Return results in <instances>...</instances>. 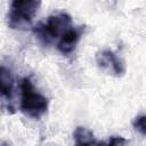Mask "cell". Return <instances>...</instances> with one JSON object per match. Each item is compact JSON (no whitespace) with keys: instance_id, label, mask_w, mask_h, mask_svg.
<instances>
[{"instance_id":"6da1fadb","label":"cell","mask_w":146,"mask_h":146,"mask_svg":"<svg viewBox=\"0 0 146 146\" xmlns=\"http://www.w3.org/2000/svg\"><path fill=\"white\" fill-rule=\"evenodd\" d=\"M21 88V111L29 117L39 120L47 113L49 100L46 96L38 92L30 78H24L19 84Z\"/></svg>"},{"instance_id":"7a4b0ae2","label":"cell","mask_w":146,"mask_h":146,"mask_svg":"<svg viewBox=\"0 0 146 146\" xmlns=\"http://www.w3.org/2000/svg\"><path fill=\"white\" fill-rule=\"evenodd\" d=\"M71 26H72L71 16L66 13H57L49 16L46 22H41L36 24L33 29V32L42 44L48 46L54 40L59 38Z\"/></svg>"},{"instance_id":"3957f363","label":"cell","mask_w":146,"mask_h":146,"mask_svg":"<svg viewBox=\"0 0 146 146\" xmlns=\"http://www.w3.org/2000/svg\"><path fill=\"white\" fill-rule=\"evenodd\" d=\"M41 0H11L8 11L10 29H23L30 25L35 17Z\"/></svg>"},{"instance_id":"277c9868","label":"cell","mask_w":146,"mask_h":146,"mask_svg":"<svg viewBox=\"0 0 146 146\" xmlns=\"http://www.w3.org/2000/svg\"><path fill=\"white\" fill-rule=\"evenodd\" d=\"M96 62L102 71L113 76H123L125 73L124 62L110 49L99 51L96 56Z\"/></svg>"},{"instance_id":"5b68a950","label":"cell","mask_w":146,"mask_h":146,"mask_svg":"<svg viewBox=\"0 0 146 146\" xmlns=\"http://www.w3.org/2000/svg\"><path fill=\"white\" fill-rule=\"evenodd\" d=\"M82 31H83V29L81 26L80 27L71 26L67 31H65L59 36V40L57 42V49L64 55L71 54L75 49L76 44L79 43L81 35H82Z\"/></svg>"},{"instance_id":"8992f818","label":"cell","mask_w":146,"mask_h":146,"mask_svg":"<svg viewBox=\"0 0 146 146\" xmlns=\"http://www.w3.org/2000/svg\"><path fill=\"white\" fill-rule=\"evenodd\" d=\"M14 75L11 71L3 65H0V97L9 100L14 92Z\"/></svg>"},{"instance_id":"52a82bcc","label":"cell","mask_w":146,"mask_h":146,"mask_svg":"<svg viewBox=\"0 0 146 146\" xmlns=\"http://www.w3.org/2000/svg\"><path fill=\"white\" fill-rule=\"evenodd\" d=\"M73 139L75 145H97L99 144L92 131L84 128V127H78L73 132Z\"/></svg>"},{"instance_id":"ba28073f","label":"cell","mask_w":146,"mask_h":146,"mask_svg":"<svg viewBox=\"0 0 146 146\" xmlns=\"http://www.w3.org/2000/svg\"><path fill=\"white\" fill-rule=\"evenodd\" d=\"M132 127L141 136H146V116L144 114L137 115L132 121Z\"/></svg>"},{"instance_id":"9c48e42d","label":"cell","mask_w":146,"mask_h":146,"mask_svg":"<svg viewBox=\"0 0 146 146\" xmlns=\"http://www.w3.org/2000/svg\"><path fill=\"white\" fill-rule=\"evenodd\" d=\"M107 145H124L127 144V140L123 137H117V136H113L110 138V140L106 143Z\"/></svg>"}]
</instances>
